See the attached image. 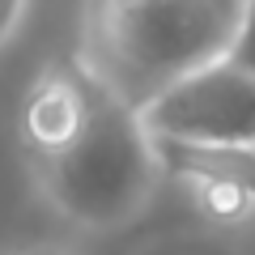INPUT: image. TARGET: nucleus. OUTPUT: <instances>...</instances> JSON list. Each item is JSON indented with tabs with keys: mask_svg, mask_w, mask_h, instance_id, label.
I'll use <instances>...</instances> for the list:
<instances>
[{
	"mask_svg": "<svg viewBox=\"0 0 255 255\" xmlns=\"http://www.w3.org/2000/svg\"><path fill=\"white\" fill-rule=\"evenodd\" d=\"M140 124L153 140L170 145L255 149V77L230 60H217L145 107Z\"/></svg>",
	"mask_w": 255,
	"mask_h": 255,
	"instance_id": "3",
	"label": "nucleus"
},
{
	"mask_svg": "<svg viewBox=\"0 0 255 255\" xmlns=\"http://www.w3.org/2000/svg\"><path fill=\"white\" fill-rule=\"evenodd\" d=\"M243 13L247 0H81L73 64L140 115L183 77L226 60Z\"/></svg>",
	"mask_w": 255,
	"mask_h": 255,
	"instance_id": "1",
	"label": "nucleus"
},
{
	"mask_svg": "<svg viewBox=\"0 0 255 255\" xmlns=\"http://www.w3.org/2000/svg\"><path fill=\"white\" fill-rule=\"evenodd\" d=\"M162 166L191 209L213 226H251L255 221V149H200L157 140Z\"/></svg>",
	"mask_w": 255,
	"mask_h": 255,
	"instance_id": "4",
	"label": "nucleus"
},
{
	"mask_svg": "<svg viewBox=\"0 0 255 255\" xmlns=\"http://www.w3.org/2000/svg\"><path fill=\"white\" fill-rule=\"evenodd\" d=\"M166 179L157 140L136 111L98 94L85 132L51 157H34V187L81 230H115L149 209Z\"/></svg>",
	"mask_w": 255,
	"mask_h": 255,
	"instance_id": "2",
	"label": "nucleus"
},
{
	"mask_svg": "<svg viewBox=\"0 0 255 255\" xmlns=\"http://www.w3.org/2000/svg\"><path fill=\"white\" fill-rule=\"evenodd\" d=\"M9 255H77V251H73V247H64V243H30V247L9 251Z\"/></svg>",
	"mask_w": 255,
	"mask_h": 255,
	"instance_id": "7",
	"label": "nucleus"
},
{
	"mask_svg": "<svg viewBox=\"0 0 255 255\" xmlns=\"http://www.w3.org/2000/svg\"><path fill=\"white\" fill-rule=\"evenodd\" d=\"M226 60L234 64V68H243V73L255 77V0H247L243 26H238V38H234V47H230Z\"/></svg>",
	"mask_w": 255,
	"mask_h": 255,
	"instance_id": "6",
	"label": "nucleus"
},
{
	"mask_svg": "<svg viewBox=\"0 0 255 255\" xmlns=\"http://www.w3.org/2000/svg\"><path fill=\"white\" fill-rule=\"evenodd\" d=\"M98 90L85 81V73L77 64H51L34 77V85L21 98V145H26L30 162L34 157H51L60 149H68L85 132L94 115Z\"/></svg>",
	"mask_w": 255,
	"mask_h": 255,
	"instance_id": "5",
	"label": "nucleus"
}]
</instances>
